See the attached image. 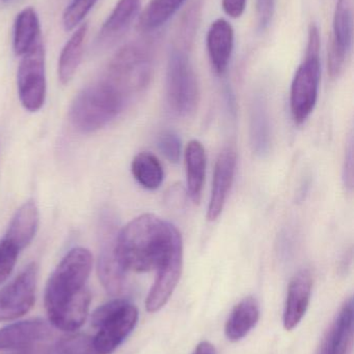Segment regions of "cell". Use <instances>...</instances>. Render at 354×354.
<instances>
[{
  "label": "cell",
  "mask_w": 354,
  "mask_h": 354,
  "mask_svg": "<svg viewBox=\"0 0 354 354\" xmlns=\"http://www.w3.org/2000/svg\"><path fill=\"white\" fill-rule=\"evenodd\" d=\"M45 64V48L42 41L21 56L17 85L19 99L27 111H39L45 103L47 93Z\"/></svg>",
  "instance_id": "obj_8"
},
{
  "label": "cell",
  "mask_w": 354,
  "mask_h": 354,
  "mask_svg": "<svg viewBox=\"0 0 354 354\" xmlns=\"http://www.w3.org/2000/svg\"><path fill=\"white\" fill-rule=\"evenodd\" d=\"M98 0H72L62 16V25L67 31L73 30L82 23Z\"/></svg>",
  "instance_id": "obj_29"
},
{
  "label": "cell",
  "mask_w": 354,
  "mask_h": 354,
  "mask_svg": "<svg viewBox=\"0 0 354 354\" xmlns=\"http://www.w3.org/2000/svg\"><path fill=\"white\" fill-rule=\"evenodd\" d=\"M20 354H56L54 348H51L47 345L35 344L33 346L27 347V348L22 349Z\"/></svg>",
  "instance_id": "obj_35"
},
{
  "label": "cell",
  "mask_w": 354,
  "mask_h": 354,
  "mask_svg": "<svg viewBox=\"0 0 354 354\" xmlns=\"http://www.w3.org/2000/svg\"><path fill=\"white\" fill-rule=\"evenodd\" d=\"M56 354H99L94 345L93 337L81 333H69L56 342Z\"/></svg>",
  "instance_id": "obj_27"
},
{
  "label": "cell",
  "mask_w": 354,
  "mask_h": 354,
  "mask_svg": "<svg viewBox=\"0 0 354 354\" xmlns=\"http://www.w3.org/2000/svg\"><path fill=\"white\" fill-rule=\"evenodd\" d=\"M354 304L349 299L330 326L319 354H351L353 341Z\"/></svg>",
  "instance_id": "obj_17"
},
{
  "label": "cell",
  "mask_w": 354,
  "mask_h": 354,
  "mask_svg": "<svg viewBox=\"0 0 354 354\" xmlns=\"http://www.w3.org/2000/svg\"><path fill=\"white\" fill-rule=\"evenodd\" d=\"M87 29V23H81L62 48L58 60V79L62 84L70 83L80 66Z\"/></svg>",
  "instance_id": "obj_19"
},
{
  "label": "cell",
  "mask_w": 354,
  "mask_h": 354,
  "mask_svg": "<svg viewBox=\"0 0 354 354\" xmlns=\"http://www.w3.org/2000/svg\"><path fill=\"white\" fill-rule=\"evenodd\" d=\"M116 252L127 272H151L183 253L182 237L174 225L159 216L141 214L118 232Z\"/></svg>",
  "instance_id": "obj_1"
},
{
  "label": "cell",
  "mask_w": 354,
  "mask_h": 354,
  "mask_svg": "<svg viewBox=\"0 0 354 354\" xmlns=\"http://www.w3.org/2000/svg\"><path fill=\"white\" fill-rule=\"evenodd\" d=\"M131 171L137 183L147 189H156L164 178L159 160L151 153H141L133 159Z\"/></svg>",
  "instance_id": "obj_26"
},
{
  "label": "cell",
  "mask_w": 354,
  "mask_h": 354,
  "mask_svg": "<svg viewBox=\"0 0 354 354\" xmlns=\"http://www.w3.org/2000/svg\"><path fill=\"white\" fill-rule=\"evenodd\" d=\"M187 189L195 203H199L206 176V151L201 142L191 141L185 149Z\"/></svg>",
  "instance_id": "obj_21"
},
{
  "label": "cell",
  "mask_w": 354,
  "mask_h": 354,
  "mask_svg": "<svg viewBox=\"0 0 354 354\" xmlns=\"http://www.w3.org/2000/svg\"><path fill=\"white\" fill-rule=\"evenodd\" d=\"M153 52L151 46L130 43L116 52L108 68L107 79L127 97L143 91L151 80Z\"/></svg>",
  "instance_id": "obj_6"
},
{
  "label": "cell",
  "mask_w": 354,
  "mask_h": 354,
  "mask_svg": "<svg viewBox=\"0 0 354 354\" xmlns=\"http://www.w3.org/2000/svg\"><path fill=\"white\" fill-rule=\"evenodd\" d=\"M270 122L267 107L261 99L254 102L251 110V141L254 151L257 155L264 156L269 151Z\"/></svg>",
  "instance_id": "obj_24"
},
{
  "label": "cell",
  "mask_w": 354,
  "mask_h": 354,
  "mask_svg": "<svg viewBox=\"0 0 354 354\" xmlns=\"http://www.w3.org/2000/svg\"><path fill=\"white\" fill-rule=\"evenodd\" d=\"M260 307L253 297H245L233 309L226 324V336L232 342H238L249 334L259 322Z\"/></svg>",
  "instance_id": "obj_20"
},
{
  "label": "cell",
  "mask_w": 354,
  "mask_h": 354,
  "mask_svg": "<svg viewBox=\"0 0 354 354\" xmlns=\"http://www.w3.org/2000/svg\"><path fill=\"white\" fill-rule=\"evenodd\" d=\"M185 1L186 0H151L139 17V29L151 32L163 26Z\"/></svg>",
  "instance_id": "obj_25"
},
{
  "label": "cell",
  "mask_w": 354,
  "mask_h": 354,
  "mask_svg": "<svg viewBox=\"0 0 354 354\" xmlns=\"http://www.w3.org/2000/svg\"><path fill=\"white\" fill-rule=\"evenodd\" d=\"M39 41H42L41 26L37 12L33 8H24L17 15L15 21L12 39L15 53L22 56Z\"/></svg>",
  "instance_id": "obj_23"
},
{
  "label": "cell",
  "mask_w": 354,
  "mask_h": 354,
  "mask_svg": "<svg viewBox=\"0 0 354 354\" xmlns=\"http://www.w3.org/2000/svg\"><path fill=\"white\" fill-rule=\"evenodd\" d=\"M100 233V251L97 272L100 282L110 295H120L125 290L127 270L121 263L116 252V224L110 218L102 220Z\"/></svg>",
  "instance_id": "obj_9"
},
{
  "label": "cell",
  "mask_w": 354,
  "mask_h": 354,
  "mask_svg": "<svg viewBox=\"0 0 354 354\" xmlns=\"http://www.w3.org/2000/svg\"><path fill=\"white\" fill-rule=\"evenodd\" d=\"M128 97L107 79L83 88L71 106V124L82 134L99 131L107 126L124 109Z\"/></svg>",
  "instance_id": "obj_2"
},
{
  "label": "cell",
  "mask_w": 354,
  "mask_h": 354,
  "mask_svg": "<svg viewBox=\"0 0 354 354\" xmlns=\"http://www.w3.org/2000/svg\"><path fill=\"white\" fill-rule=\"evenodd\" d=\"M343 178L345 185L348 189L353 187V141L351 138L348 147L345 151L344 169H343Z\"/></svg>",
  "instance_id": "obj_33"
},
{
  "label": "cell",
  "mask_w": 354,
  "mask_h": 354,
  "mask_svg": "<svg viewBox=\"0 0 354 354\" xmlns=\"http://www.w3.org/2000/svg\"><path fill=\"white\" fill-rule=\"evenodd\" d=\"M51 336L49 324L39 318L14 322L0 328V351H22Z\"/></svg>",
  "instance_id": "obj_13"
},
{
  "label": "cell",
  "mask_w": 354,
  "mask_h": 354,
  "mask_svg": "<svg viewBox=\"0 0 354 354\" xmlns=\"http://www.w3.org/2000/svg\"><path fill=\"white\" fill-rule=\"evenodd\" d=\"M199 97L197 75L186 50L172 48L166 71V99L170 110L178 116H189L197 109Z\"/></svg>",
  "instance_id": "obj_7"
},
{
  "label": "cell",
  "mask_w": 354,
  "mask_h": 354,
  "mask_svg": "<svg viewBox=\"0 0 354 354\" xmlns=\"http://www.w3.org/2000/svg\"><path fill=\"white\" fill-rule=\"evenodd\" d=\"M37 277V264H28L0 290V322L18 319L33 309Z\"/></svg>",
  "instance_id": "obj_10"
},
{
  "label": "cell",
  "mask_w": 354,
  "mask_h": 354,
  "mask_svg": "<svg viewBox=\"0 0 354 354\" xmlns=\"http://www.w3.org/2000/svg\"><path fill=\"white\" fill-rule=\"evenodd\" d=\"M193 354H218L216 353L215 347L209 342H202L197 345L195 353Z\"/></svg>",
  "instance_id": "obj_36"
},
{
  "label": "cell",
  "mask_w": 354,
  "mask_h": 354,
  "mask_svg": "<svg viewBox=\"0 0 354 354\" xmlns=\"http://www.w3.org/2000/svg\"><path fill=\"white\" fill-rule=\"evenodd\" d=\"M276 0H257V16L260 29L265 30L272 22Z\"/></svg>",
  "instance_id": "obj_32"
},
{
  "label": "cell",
  "mask_w": 354,
  "mask_h": 354,
  "mask_svg": "<svg viewBox=\"0 0 354 354\" xmlns=\"http://www.w3.org/2000/svg\"><path fill=\"white\" fill-rule=\"evenodd\" d=\"M141 3V0H118L100 30L99 43H110L120 37L134 20Z\"/></svg>",
  "instance_id": "obj_22"
},
{
  "label": "cell",
  "mask_w": 354,
  "mask_h": 354,
  "mask_svg": "<svg viewBox=\"0 0 354 354\" xmlns=\"http://www.w3.org/2000/svg\"><path fill=\"white\" fill-rule=\"evenodd\" d=\"M39 225V208L33 200H29L17 210L4 239L21 252L30 245L37 234Z\"/></svg>",
  "instance_id": "obj_18"
},
{
  "label": "cell",
  "mask_w": 354,
  "mask_h": 354,
  "mask_svg": "<svg viewBox=\"0 0 354 354\" xmlns=\"http://www.w3.org/2000/svg\"><path fill=\"white\" fill-rule=\"evenodd\" d=\"M312 287L313 280L309 270H301L291 280L284 311V326L287 330H294L305 317L311 301Z\"/></svg>",
  "instance_id": "obj_14"
},
{
  "label": "cell",
  "mask_w": 354,
  "mask_h": 354,
  "mask_svg": "<svg viewBox=\"0 0 354 354\" xmlns=\"http://www.w3.org/2000/svg\"><path fill=\"white\" fill-rule=\"evenodd\" d=\"M236 164V151L231 147L222 149L218 156L214 169L211 196L207 212L209 221H215L224 209L234 181Z\"/></svg>",
  "instance_id": "obj_12"
},
{
  "label": "cell",
  "mask_w": 354,
  "mask_h": 354,
  "mask_svg": "<svg viewBox=\"0 0 354 354\" xmlns=\"http://www.w3.org/2000/svg\"><path fill=\"white\" fill-rule=\"evenodd\" d=\"M91 268L93 256L85 248H74L67 253L46 285L44 301L48 317L64 309L87 289Z\"/></svg>",
  "instance_id": "obj_3"
},
{
  "label": "cell",
  "mask_w": 354,
  "mask_h": 354,
  "mask_svg": "<svg viewBox=\"0 0 354 354\" xmlns=\"http://www.w3.org/2000/svg\"><path fill=\"white\" fill-rule=\"evenodd\" d=\"M247 0H222V10L233 19L240 18L245 10Z\"/></svg>",
  "instance_id": "obj_34"
},
{
  "label": "cell",
  "mask_w": 354,
  "mask_h": 354,
  "mask_svg": "<svg viewBox=\"0 0 354 354\" xmlns=\"http://www.w3.org/2000/svg\"><path fill=\"white\" fill-rule=\"evenodd\" d=\"M137 320L136 307L126 299H112L98 307L91 315V326L98 330L93 338L97 353L116 351L134 330Z\"/></svg>",
  "instance_id": "obj_5"
},
{
  "label": "cell",
  "mask_w": 354,
  "mask_h": 354,
  "mask_svg": "<svg viewBox=\"0 0 354 354\" xmlns=\"http://www.w3.org/2000/svg\"><path fill=\"white\" fill-rule=\"evenodd\" d=\"M353 1L339 0L333 22V35L328 47V73L336 78L351 54L353 37Z\"/></svg>",
  "instance_id": "obj_11"
},
{
  "label": "cell",
  "mask_w": 354,
  "mask_h": 354,
  "mask_svg": "<svg viewBox=\"0 0 354 354\" xmlns=\"http://www.w3.org/2000/svg\"><path fill=\"white\" fill-rule=\"evenodd\" d=\"M235 33L232 25L218 19L210 25L207 33V51L212 68L218 75H222L228 68L234 50Z\"/></svg>",
  "instance_id": "obj_15"
},
{
  "label": "cell",
  "mask_w": 354,
  "mask_h": 354,
  "mask_svg": "<svg viewBox=\"0 0 354 354\" xmlns=\"http://www.w3.org/2000/svg\"><path fill=\"white\" fill-rule=\"evenodd\" d=\"M159 149L172 163H178L181 156V140L172 132L164 133L159 139Z\"/></svg>",
  "instance_id": "obj_31"
},
{
  "label": "cell",
  "mask_w": 354,
  "mask_h": 354,
  "mask_svg": "<svg viewBox=\"0 0 354 354\" xmlns=\"http://www.w3.org/2000/svg\"><path fill=\"white\" fill-rule=\"evenodd\" d=\"M2 1H4V2H10V1H12V0H2Z\"/></svg>",
  "instance_id": "obj_37"
},
{
  "label": "cell",
  "mask_w": 354,
  "mask_h": 354,
  "mask_svg": "<svg viewBox=\"0 0 354 354\" xmlns=\"http://www.w3.org/2000/svg\"><path fill=\"white\" fill-rule=\"evenodd\" d=\"M320 48L319 29L312 24L309 28L305 59L297 68L291 85V113L297 124L308 120L317 103L321 77Z\"/></svg>",
  "instance_id": "obj_4"
},
{
  "label": "cell",
  "mask_w": 354,
  "mask_h": 354,
  "mask_svg": "<svg viewBox=\"0 0 354 354\" xmlns=\"http://www.w3.org/2000/svg\"><path fill=\"white\" fill-rule=\"evenodd\" d=\"M183 253L177 254L157 270V278L145 301V309L155 313L166 306L180 280Z\"/></svg>",
  "instance_id": "obj_16"
},
{
  "label": "cell",
  "mask_w": 354,
  "mask_h": 354,
  "mask_svg": "<svg viewBox=\"0 0 354 354\" xmlns=\"http://www.w3.org/2000/svg\"><path fill=\"white\" fill-rule=\"evenodd\" d=\"M201 10L202 6L200 1H195L189 6V8H187L179 25L178 45L176 47L185 50L191 47L195 39V31L199 26Z\"/></svg>",
  "instance_id": "obj_28"
},
{
  "label": "cell",
  "mask_w": 354,
  "mask_h": 354,
  "mask_svg": "<svg viewBox=\"0 0 354 354\" xmlns=\"http://www.w3.org/2000/svg\"><path fill=\"white\" fill-rule=\"evenodd\" d=\"M18 248L15 247L8 239L0 241V285L3 284L14 270L19 257Z\"/></svg>",
  "instance_id": "obj_30"
}]
</instances>
